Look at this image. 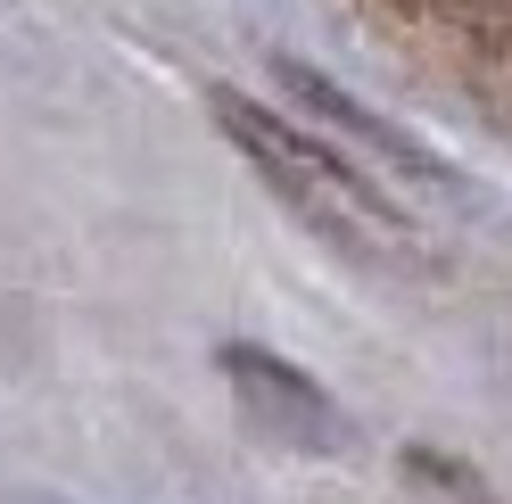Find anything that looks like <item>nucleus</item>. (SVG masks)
I'll use <instances>...</instances> for the list:
<instances>
[{"label":"nucleus","mask_w":512,"mask_h":504,"mask_svg":"<svg viewBox=\"0 0 512 504\" xmlns=\"http://www.w3.org/2000/svg\"><path fill=\"white\" fill-rule=\"evenodd\" d=\"M207 108H215V124H223V133H232V149H240L248 166L273 182L281 199H290V215H298V224H314L323 240L356 248V257H380V265H405V257H413L405 215L380 199L372 182L347 166V157H331L323 141H306L298 124H281L273 108L240 100V91H207Z\"/></svg>","instance_id":"nucleus-1"},{"label":"nucleus","mask_w":512,"mask_h":504,"mask_svg":"<svg viewBox=\"0 0 512 504\" xmlns=\"http://www.w3.org/2000/svg\"><path fill=\"white\" fill-rule=\"evenodd\" d=\"M215 364H223V389H232L240 422L265 438V447H290V455H339L347 447V414L331 405V389L314 381V372H298L290 356L256 348V339H232Z\"/></svg>","instance_id":"nucleus-2"},{"label":"nucleus","mask_w":512,"mask_h":504,"mask_svg":"<svg viewBox=\"0 0 512 504\" xmlns=\"http://www.w3.org/2000/svg\"><path fill=\"white\" fill-rule=\"evenodd\" d=\"M273 83H281V91H298V108H314L323 124H339V133H347V141H364L372 157H389V166L422 174V182H446V166H438V157H430L422 141H405L397 124H380L372 108H356V100H347L339 83H323L314 67H298V58H273Z\"/></svg>","instance_id":"nucleus-3"},{"label":"nucleus","mask_w":512,"mask_h":504,"mask_svg":"<svg viewBox=\"0 0 512 504\" xmlns=\"http://www.w3.org/2000/svg\"><path fill=\"white\" fill-rule=\"evenodd\" d=\"M397 471H405L430 504H504V496L488 488V471H471L463 455H446V447H405Z\"/></svg>","instance_id":"nucleus-4"}]
</instances>
